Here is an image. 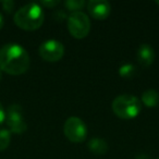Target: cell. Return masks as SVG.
Returning a JSON list of instances; mask_svg holds the SVG:
<instances>
[{
  "mask_svg": "<svg viewBox=\"0 0 159 159\" xmlns=\"http://www.w3.org/2000/svg\"><path fill=\"white\" fill-rule=\"evenodd\" d=\"M89 152H92L94 155L102 156L108 152V144L104 139L100 137H93L87 144Z\"/></svg>",
  "mask_w": 159,
  "mask_h": 159,
  "instance_id": "10",
  "label": "cell"
},
{
  "mask_svg": "<svg viewBox=\"0 0 159 159\" xmlns=\"http://www.w3.org/2000/svg\"><path fill=\"white\" fill-rule=\"evenodd\" d=\"M157 159H159V158H157Z\"/></svg>",
  "mask_w": 159,
  "mask_h": 159,
  "instance_id": "22",
  "label": "cell"
},
{
  "mask_svg": "<svg viewBox=\"0 0 159 159\" xmlns=\"http://www.w3.org/2000/svg\"><path fill=\"white\" fill-rule=\"evenodd\" d=\"M38 53L45 61L57 62L64 56V46L57 39L45 40L38 48Z\"/></svg>",
  "mask_w": 159,
  "mask_h": 159,
  "instance_id": "6",
  "label": "cell"
},
{
  "mask_svg": "<svg viewBox=\"0 0 159 159\" xmlns=\"http://www.w3.org/2000/svg\"><path fill=\"white\" fill-rule=\"evenodd\" d=\"M2 7L7 12H12L14 8V2L12 0H6V1H2Z\"/></svg>",
  "mask_w": 159,
  "mask_h": 159,
  "instance_id": "15",
  "label": "cell"
},
{
  "mask_svg": "<svg viewBox=\"0 0 159 159\" xmlns=\"http://www.w3.org/2000/svg\"><path fill=\"white\" fill-rule=\"evenodd\" d=\"M84 6H86V3L83 0H68V1H64V7L69 11L72 12L81 11V9H83Z\"/></svg>",
  "mask_w": 159,
  "mask_h": 159,
  "instance_id": "13",
  "label": "cell"
},
{
  "mask_svg": "<svg viewBox=\"0 0 159 159\" xmlns=\"http://www.w3.org/2000/svg\"><path fill=\"white\" fill-rule=\"evenodd\" d=\"M119 74L123 79H132L136 74V66L131 63L123 64L119 68Z\"/></svg>",
  "mask_w": 159,
  "mask_h": 159,
  "instance_id": "12",
  "label": "cell"
},
{
  "mask_svg": "<svg viewBox=\"0 0 159 159\" xmlns=\"http://www.w3.org/2000/svg\"><path fill=\"white\" fill-rule=\"evenodd\" d=\"M11 141V132L5 129L0 130V150H5L10 145Z\"/></svg>",
  "mask_w": 159,
  "mask_h": 159,
  "instance_id": "14",
  "label": "cell"
},
{
  "mask_svg": "<svg viewBox=\"0 0 159 159\" xmlns=\"http://www.w3.org/2000/svg\"><path fill=\"white\" fill-rule=\"evenodd\" d=\"M86 8L92 18L95 20H106L111 12V6L105 0H89Z\"/></svg>",
  "mask_w": 159,
  "mask_h": 159,
  "instance_id": "8",
  "label": "cell"
},
{
  "mask_svg": "<svg viewBox=\"0 0 159 159\" xmlns=\"http://www.w3.org/2000/svg\"><path fill=\"white\" fill-rule=\"evenodd\" d=\"M7 124L10 129V132L22 134L26 131L27 124L23 117V111L19 105L13 104L8 108L7 115H6Z\"/></svg>",
  "mask_w": 159,
  "mask_h": 159,
  "instance_id": "7",
  "label": "cell"
},
{
  "mask_svg": "<svg viewBox=\"0 0 159 159\" xmlns=\"http://www.w3.org/2000/svg\"><path fill=\"white\" fill-rule=\"evenodd\" d=\"M14 23L25 31H35L43 25L45 14L39 3L31 2L21 7L14 13Z\"/></svg>",
  "mask_w": 159,
  "mask_h": 159,
  "instance_id": "2",
  "label": "cell"
},
{
  "mask_svg": "<svg viewBox=\"0 0 159 159\" xmlns=\"http://www.w3.org/2000/svg\"><path fill=\"white\" fill-rule=\"evenodd\" d=\"M135 159H150V157L147 155H139Z\"/></svg>",
  "mask_w": 159,
  "mask_h": 159,
  "instance_id": "18",
  "label": "cell"
},
{
  "mask_svg": "<svg viewBox=\"0 0 159 159\" xmlns=\"http://www.w3.org/2000/svg\"><path fill=\"white\" fill-rule=\"evenodd\" d=\"M156 3H157V5H158V6H159V1H156Z\"/></svg>",
  "mask_w": 159,
  "mask_h": 159,
  "instance_id": "21",
  "label": "cell"
},
{
  "mask_svg": "<svg viewBox=\"0 0 159 159\" xmlns=\"http://www.w3.org/2000/svg\"><path fill=\"white\" fill-rule=\"evenodd\" d=\"M142 102L148 108H154L159 104V93L155 89H147L142 94Z\"/></svg>",
  "mask_w": 159,
  "mask_h": 159,
  "instance_id": "11",
  "label": "cell"
},
{
  "mask_svg": "<svg viewBox=\"0 0 159 159\" xmlns=\"http://www.w3.org/2000/svg\"><path fill=\"white\" fill-rule=\"evenodd\" d=\"M137 61L141 66H149L152 64L155 60V51L154 48L152 46H149L148 44H142L139 46V50L136 53Z\"/></svg>",
  "mask_w": 159,
  "mask_h": 159,
  "instance_id": "9",
  "label": "cell"
},
{
  "mask_svg": "<svg viewBox=\"0 0 159 159\" xmlns=\"http://www.w3.org/2000/svg\"><path fill=\"white\" fill-rule=\"evenodd\" d=\"M30 56L21 45L10 43L0 49V70L11 75H20L30 68Z\"/></svg>",
  "mask_w": 159,
  "mask_h": 159,
  "instance_id": "1",
  "label": "cell"
},
{
  "mask_svg": "<svg viewBox=\"0 0 159 159\" xmlns=\"http://www.w3.org/2000/svg\"><path fill=\"white\" fill-rule=\"evenodd\" d=\"M1 79H2V71L0 70V81H1Z\"/></svg>",
  "mask_w": 159,
  "mask_h": 159,
  "instance_id": "20",
  "label": "cell"
},
{
  "mask_svg": "<svg viewBox=\"0 0 159 159\" xmlns=\"http://www.w3.org/2000/svg\"><path fill=\"white\" fill-rule=\"evenodd\" d=\"M60 3L59 0H57V1H40L39 5L40 6H44V7H47V8H53L56 7V6H58Z\"/></svg>",
  "mask_w": 159,
  "mask_h": 159,
  "instance_id": "16",
  "label": "cell"
},
{
  "mask_svg": "<svg viewBox=\"0 0 159 159\" xmlns=\"http://www.w3.org/2000/svg\"><path fill=\"white\" fill-rule=\"evenodd\" d=\"M68 30L71 36L76 39H82L91 31V20L83 11L72 12L68 16Z\"/></svg>",
  "mask_w": 159,
  "mask_h": 159,
  "instance_id": "4",
  "label": "cell"
},
{
  "mask_svg": "<svg viewBox=\"0 0 159 159\" xmlns=\"http://www.w3.org/2000/svg\"><path fill=\"white\" fill-rule=\"evenodd\" d=\"M5 120H6V112H5V110H3L2 105L0 102V124L2 123Z\"/></svg>",
  "mask_w": 159,
  "mask_h": 159,
  "instance_id": "17",
  "label": "cell"
},
{
  "mask_svg": "<svg viewBox=\"0 0 159 159\" xmlns=\"http://www.w3.org/2000/svg\"><path fill=\"white\" fill-rule=\"evenodd\" d=\"M112 111L120 119H134L142 110V102L133 95H120L112 102Z\"/></svg>",
  "mask_w": 159,
  "mask_h": 159,
  "instance_id": "3",
  "label": "cell"
},
{
  "mask_svg": "<svg viewBox=\"0 0 159 159\" xmlns=\"http://www.w3.org/2000/svg\"><path fill=\"white\" fill-rule=\"evenodd\" d=\"M3 24H5V20H3V18H2V16L0 14V30L2 29V26H3Z\"/></svg>",
  "mask_w": 159,
  "mask_h": 159,
  "instance_id": "19",
  "label": "cell"
},
{
  "mask_svg": "<svg viewBox=\"0 0 159 159\" xmlns=\"http://www.w3.org/2000/svg\"><path fill=\"white\" fill-rule=\"evenodd\" d=\"M63 133L66 139L72 143H82L87 137V128L82 119L70 117L64 122Z\"/></svg>",
  "mask_w": 159,
  "mask_h": 159,
  "instance_id": "5",
  "label": "cell"
}]
</instances>
